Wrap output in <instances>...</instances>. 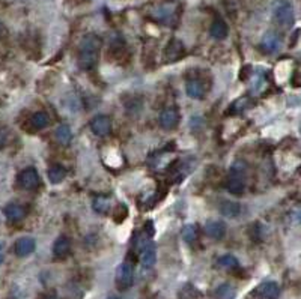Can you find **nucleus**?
<instances>
[{
  "instance_id": "f8f14e48",
  "label": "nucleus",
  "mask_w": 301,
  "mask_h": 299,
  "mask_svg": "<svg viewBox=\"0 0 301 299\" xmlns=\"http://www.w3.org/2000/svg\"><path fill=\"white\" fill-rule=\"evenodd\" d=\"M205 232L212 239H221L226 234V224L218 220H209L205 224Z\"/></svg>"
},
{
  "instance_id": "dca6fc26",
  "label": "nucleus",
  "mask_w": 301,
  "mask_h": 299,
  "mask_svg": "<svg viewBox=\"0 0 301 299\" xmlns=\"http://www.w3.org/2000/svg\"><path fill=\"white\" fill-rule=\"evenodd\" d=\"M218 208H220V212H221L224 216H229V218H233V216L239 215V212H241L239 203L232 202V200H223V202L220 203Z\"/></svg>"
},
{
  "instance_id": "9b49d317",
  "label": "nucleus",
  "mask_w": 301,
  "mask_h": 299,
  "mask_svg": "<svg viewBox=\"0 0 301 299\" xmlns=\"http://www.w3.org/2000/svg\"><path fill=\"white\" fill-rule=\"evenodd\" d=\"M185 92L190 98L193 100H202L205 96V86L200 80L197 78H190L185 83Z\"/></svg>"
},
{
  "instance_id": "a211bd4d",
  "label": "nucleus",
  "mask_w": 301,
  "mask_h": 299,
  "mask_svg": "<svg viewBox=\"0 0 301 299\" xmlns=\"http://www.w3.org/2000/svg\"><path fill=\"white\" fill-rule=\"evenodd\" d=\"M55 137H56V140H58L61 144L67 146V144H70L71 140H73V131H71V128H70L68 125L62 124V125H59V126L56 128Z\"/></svg>"
},
{
  "instance_id": "aec40b11",
  "label": "nucleus",
  "mask_w": 301,
  "mask_h": 299,
  "mask_svg": "<svg viewBox=\"0 0 301 299\" xmlns=\"http://www.w3.org/2000/svg\"><path fill=\"white\" fill-rule=\"evenodd\" d=\"M215 298L217 299H235L236 298V290L233 286L224 282V284H220L217 288H215Z\"/></svg>"
},
{
  "instance_id": "f257e3e1",
  "label": "nucleus",
  "mask_w": 301,
  "mask_h": 299,
  "mask_svg": "<svg viewBox=\"0 0 301 299\" xmlns=\"http://www.w3.org/2000/svg\"><path fill=\"white\" fill-rule=\"evenodd\" d=\"M100 50H101V38L95 34H89L83 36L80 42V50H79V58H77V65L82 71H89L95 68L98 64L100 58Z\"/></svg>"
},
{
  "instance_id": "9d476101",
  "label": "nucleus",
  "mask_w": 301,
  "mask_h": 299,
  "mask_svg": "<svg viewBox=\"0 0 301 299\" xmlns=\"http://www.w3.org/2000/svg\"><path fill=\"white\" fill-rule=\"evenodd\" d=\"M256 294L260 299H278L280 294V287L277 282L274 281H266L262 282L257 288H256Z\"/></svg>"
},
{
  "instance_id": "6e6552de",
  "label": "nucleus",
  "mask_w": 301,
  "mask_h": 299,
  "mask_svg": "<svg viewBox=\"0 0 301 299\" xmlns=\"http://www.w3.org/2000/svg\"><path fill=\"white\" fill-rule=\"evenodd\" d=\"M260 47L265 53H277L281 47V38L275 34V32H266L262 38Z\"/></svg>"
},
{
  "instance_id": "ddd939ff",
  "label": "nucleus",
  "mask_w": 301,
  "mask_h": 299,
  "mask_svg": "<svg viewBox=\"0 0 301 299\" xmlns=\"http://www.w3.org/2000/svg\"><path fill=\"white\" fill-rule=\"evenodd\" d=\"M71 251V240L67 236H59L53 244V254L56 258H65Z\"/></svg>"
},
{
  "instance_id": "a878e982",
  "label": "nucleus",
  "mask_w": 301,
  "mask_h": 299,
  "mask_svg": "<svg viewBox=\"0 0 301 299\" xmlns=\"http://www.w3.org/2000/svg\"><path fill=\"white\" fill-rule=\"evenodd\" d=\"M107 299H119V298H118V296H109Z\"/></svg>"
},
{
  "instance_id": "6ab92c4d",
  "label": "nucleus",
  "mask_w": 301,
  "mask_h": 299,
  "mask_svg": "<svg viewBox=\"0 0 301 299\" xmlns=\"http://www.w3.org/2000/svg\"><path fill=\"white\" fill-rule=\"evenodd\" d=\"M47 178L52 184L58 185V184L64 182V179L67 178V170L62 166H52L47 170Z\"/></svg>"
},
{
  "instance_id": "2eb2a0df",
  "label": "nucleus",
  "mask_w": 301,
  "mask_h": 299,
  "mask_svg": "<svg viewBox=\"0 0 301 299\" xmlns=\"http://www.w3.org/2000/svg\"><path fill=\"white\" fill-rule=\"evenodd\" d=\"M157 262V251H155V246L154 244L151 242L149 245H146L142 251H140V263L143 268L149 269L155 264Z\"/></svg>"
},
{
  "instance_id": "0eeeda50",
  "label": "nucleus",
  "mask_w": 301,
  "mask_h": 299,
  "mask_svg": "<svg viewBox=\"0 0 301 299\" xmlns=\"http://www.w3.org/2000/svg\"><path fill=\"white\" fill-rule=\"evenodd\" d=\"M37 248V242L34 238L31 236H25V238H20L17 239L16 245H14V251L19 257H28L31 256Z\"/></svg>"
},
{
  "instance_id": "20e7f679",
  "label": "nucleus",
  "mask_w": 301,
  "mask_h": 299,
  "mask_svg": "<svg viewBox=\"0 0 301 299\" xmlns=\"http://www.w3.org/2000/svg\"><path fill=\"white\" fill-rule=\"evenodd\" d=\"M133 278H134V272H133V266L128 263V262H124L121 263L118 268H116V275H115V280H116V284L121 290H127L131 287L133 284Z\"/></svg>"
},
{
  "instance_id": "1a4fd4ad",
  "label": "nucleus",
  "mask_w": 301,
  "mask_h": 299,
  "mask_svg": "<svg viewBox=\"0 0 301 299\" xmlns=\"http://www.w3.org/2000/svg\"><path fill=\"white\" fill-rule=\"evenodd\" d=\"M178 122H179V113L176 108L169 107L160 113V125L164 130H173L178 125Z\"/></svg>"
},
{
  "instance_id": "7ed1b4c3",
  "label": "nucleus",
  "mask_w": 301,
  "mask_h": 299,
  "mask_svg": "<svg viewBox=\"0 0 301 299\" xmlns=\"http://www.w3.org/2000/svg\"><path fill=\"white\" fill-rule=\"evenodd\" d=\"M272 16L280 26L289 28L293 23V8L289 0H275L272 5Z\"/></svg>"
},
{
  "instance_id": "b1692460",
  "label": "nucleus",
  "mask_w": 301,
  "mask_h": 299,
  "mask_svg": "<svg viewBox=\"0 0 301 299\" xmlns=\"http://www.w3.org/2000/svg\"><path fill=\"white\" fill-rule=\"evenodd\" d=\"M182 239L187 244H194L197 239V226L196 224H187L182 228Z\"/></svg>"
},
{
  "instance_id": "f3484780",
  "label": "nucleus",
  "mask_w": 301,
  "mask_h": 299,
  "mask_svg": "<svg viewBox=\"0 0 301 299\" xmlns=\"http://www.w3.org/2000/svg\"><path fill=\"white\" fill-rule=\"evenodd\" d=\"M227 32H229V29H227V24L223 22V20H215L212 24H211V29H209V34H211V36L214 38V40H224L226 36H227Z\"/></svg>"
},
{
  "instance_id": "412c9836",
  "label": "nucleus",
  "mask_w": 301,
  "mask_h": 299,
  "mask_svg": "<svg viewBox=\"0 0 301 299\" xmlns=\"http://www.w3.org/2000/svg\"><path fill=\"white\" fill-rule=\"evenodd\" d=\"M92 208L98 214H107L110 210V197L109 196H98L95 197Z\"/></svg>"
},
{
  "instance_id": "393cba45",
  "label": "nucleus",
  "mask_w": 301,
  "mask_h": 299,
  "mask_svg": "<svg viewBox=\"0 0 301 299\" xmlns=\"http://www.w3.org/2000/svg\"><path fill=\"white\" fill-rule=\"evenodd\" d=\"M10 142V131L5 126H0V149L5 148Z\"/></svg>"
},
{
  "instance_id": "4468645a",
  "label": "nucleus",
  "mask_w": 301,
  "mask_h": 299,
  "mask_svg": "<svg viewBox=\"0 0 301 299\" xmlns=\"http://www.w3.org/2000/svg\"><path fill=\"white\" fill-rule=\"evenodd\" d=\"M4 212H5L7 218H8L11 222H19V221H22V220L25 218V215H26V209H25L22 204H19V203H10V204H7Z\"/></svg>"
},
{
  "instance_id": "f03ea898",
  "label": "nucleus",
  "mask_w": 301,
  "mask_h": 299,
  "mask_svg": "<svg viewBox=\"0 0 301 299\" xmlns=\"http://www.w3.org/2000/svg\"><path fill=\"white\" fill-rule=\"evenodd\" d=\"M245 173H247V164L244 161H239L236 160L230 170H229V176H227V180H226V188L230 194H235V196H239L244 192V178H245Z\"/></svg>"
},
{
  "instance_id": "5701e85b",
  "label": "nucleus",
  "mask_w": 301,
  "mask_h": 299,
  "mask_svg": "<svg viewBox=\"0 0 301 299\" xmlns=\"http://www.w3.org/2000/svg\"><path fill=\"white\" fill-rule=\"evenodd\" d=\"M217 264L220 266V268H223V269H236L238 268V258L235 257V256H232V254H224V256H221L218 260H217Z\"/></svg>"
},
{
  "instance_id": "bb28decb",
  "label": "nucleus",
  "mask_w": 301,
  "mask_h": 299,
  "mask_svg": "<svg viewBox=\"0 0 301 299\" xmlns=\"http://www.w3.org/2000/svg\"><path fill=\"white\" fill-rule=\"evenodd\" d=\"M49 299H56V298H49Z\"/></svg>"
},
{
  "instance_id": "39448f33",
  "label": "nucleus",
  "mask_w": 301,
  "mask_h": 299,
  "mask_svg": "<svg viewBox=\"0 0 301 299\" xmlns=\"http://www.w3.org/2000/svg\"><path fill=\"white\" fill-rule=\"evenodd\" d=\"M17 182L25 190H35L40 185V174L34 167H28L23 172H20Z\"/></svg>"
},
{
  "instance_id": "4be33fe9",
  "label": "nucleus",
  "mask_w": 301,
  "mask_h": 299,
  "mask_svg": "<svg viewBox=\"0 0 301 299\" xmlns=\"http://www.w3.org/2000/svg\"><path fill=\"white\" fill-rule=\"evenodd\" d=\"M49 122H50V119H49V114H47L46 112H37V113H34L32 118H31V124H32V126L37 128V130L46 128V126L49 125Z\"/></svg>"
},
{
  "instance_id": "423d86ee",
  "label": "nucleus",
  "mask_w": 301,
  "mask_h": 299,
  "mask_svg": "<svg viewBox=\"0 0 301 299\" xmlns=\"http://www.w3.org/2000/svg\"><path fill=\"white\" fill-rule=\"evenodd\" d=\"M91 130L95 136L104 137L112 130V119L106 114H100V116H97L91 120Z\"/></svg>"
}]
</instances>
